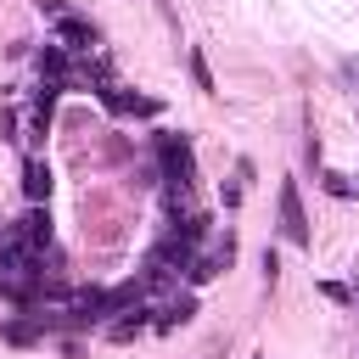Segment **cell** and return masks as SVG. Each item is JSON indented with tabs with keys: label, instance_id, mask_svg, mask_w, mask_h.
Masks as SVG:
<instances>
[{
	"label": "cell",
	"instance_id": "cell-1",
	"mask_svg": "<svg viewBox=\"0 0 359 359\" xmlns=\"http://www.w3.org/2000/svg\"><path fill=\"white\" fill-rule=\"evenodd\" d=\"M157 151H163V180L168 185H191L196 180V163H191V140L185 135H163Z\"/></svg>",
	"mask_w": 359,
	"mask_h": 359
},
{
	"label": "cell",
	"instance_id": "cell-2",
	"mask_svg": "<svg viewBox=\"0 0 359 359\" xmlns=\"http://www.w3.org/2000/svg\"><path fill=\"white\" fill-rule=\"evenodd\" d=\"M280 236H286L292 247H309V241H314V236H309V219H303L297 180H286V185H280Z\"/></svg>",
	"mask_w": 359,
	"mask_h": 359
},
{
	"label": "cell",
	"instance_id": "cell-3",
	"mask_svg": "<svg viewBox=\"0 0 359 359\" xmlns=\"http://www.w3.org/2000/svg\"><path fill=\"white\" fill-rule=\"evenodd\" d=\"M230 258H236V241L224 236V241H213V247H208L202 258H191V269H185V280H191V286H202V280H213V275H224V269H230Z\"/></svg>",
	"mask_w": 359,
	"mask_h": 359
},
{
	"label": "cell",
	"instance_id": "cell-4",
	"mask_svg": "<svg viewBox=\"0 0 359 359\" xmlns=\"http://www.w3.org/2000/svg\"><path fill=\"white\" fill-rule=\"evenodd\" d=\"M95 22H84V17H73V11H62L56 17V45H67V50H95Z\"/></svg>",
	"mask_w": 359,
	"mask_h": 359
},
{
	"label": "cell",
	"instance_id": "cell-5",
	"mask_svg": "<svg viewBox=\"0 0 359 359\" xmlns=\"http://www.w3.org/2000/svg\"><path fill=\"white\" fill-rule=\"evenodd\" d=\"M39 79H50V84H73V62H67V45H45L39 50Z\"/></svg>",
	"mask_w": 359,
	"mask_h": 359
},
{
	"label": "cell",
	"instance_id": "cell-6",
	"mask_svg": "<svg viewBox=\"0 0 359 359\" xmlns=\"http://www.w3.org/2000/svg\"><path fill=\"white\" fill-rule=\"evenodd\" d=\"M11 230H17L22 241H34V247H50V213H45V202H34V208H28Z\"/></svg>",
	"mask_w": 359,
	"mask_h": 359
},
{
	"label": "cell",
	"instance_id": "cell-7",
	"mask_svg": "<svg viewBox=\"0 0 359 359\" xmlns=\"http://www.w3.org/2000/svg\"><path fill=\"white\" fill-rule=\"evenodd\" d=\"M22 196H28V202H45V196H50V163H45V157H28V163H22Z\"/></svg>",
	"mask_w": 359,
	"mask_h": 359
},
{
	"label": "cell",
	"instance_id": "cell-8",
	"mask_svg": "<svg viewBox=\"0 0 359 359\" xmlns=\"http://www.w3.org/2000/svg\"><path fill=\"white\" fill-rule=\"evenodd\" d=\"M196 320V292H180V297H168V309L157 314V331H174V325H191Z\"/></svg>",
	"mask_w": 359,
	"mask_h": 359
},
{
	"label": "cell",
	"instance_id": "cell-9",
	"mask_svg": "<svg viewBox=\"0 0 359 359\" xmlns=\"http://www.w3.org/2000/svg\"><path fill=\"white\" fill-rule=\"evenodd\" d=\"M123 314H129V320L107 325V337H112V342H135V337L146 331V309H140V303H135V309H123Z\"/></svg>",
	"mask_w": 359,
	"mask_h": 359
},
{
	"label": "cell",
	"instance_id": "cell-10",
	"mask_svg": "<svg viewBox=\"0 0 359 359\" xmlns=\"http://www.w3.org/2000/svg\"><path fill=\"white\" fill-rule=\"evenodd\" d=\"M0 337H6V342H34V337H45V331H39V320H6Z\"/></svg>",
	"mask_w": 359,
	"mask_h": 359
},
{
	"label": "cell",
	"instance_id": "cell-11",
	"mask_svg": "<svg viewBox=\"0 0 359 359\" xmlns=\"http://www.w3.org/2000/svg\"><path fill=\"white\" fill-rule=\"evenodd\" d=\"M185 62H191V79H196V90H213V73H208V56H202L196 45H191V56H185Z\"/></svg>",
	"mask_w": 359,
	"mask_h": 359
},
{
	"label": "cell",
	"instance_id": "cell-12",
	"mask_svg": "<svg viewBox=\"0 0 359 359\" xmlns=\"http://www.w3.org/2000/svg\"><path fill=\"white\" fill-rule=\"evenodd\" d=\"M320 292H325V297H331V303H353V292H348V286H342V280H320Z\"/></svg>",
	"mask_w": 359,
	"mask_h": 359
},
{
	"label": "cell",
	"instance_id": "cell-13",
	"mask_svg": "<svg viewBox=\"0 0 359 359\" xmlns=\"http://www.w3.org/2000/svg\"><path fill=\"white\" fill-rule=\"evenodd\" d=\"M320 180H325V191H331V196H353V185H348L342 174H320Z\"/></svg>",
	"mask_w": 359,
	"mask_h": 359
},
{
	"label": "cell",
	"instance_id": "cell-14",
	"mask_svg": "<svg viewBox=\"0 0 359 359\" xmlns=\"http://www.w3.org/2000/svg\"><path fill=\"white\" fill-rule=\"evenodd\" d=\"M275 275H280V258H275V247H264V286H275Z\"/></svg>",
	"mask_w": 359,
	"mask_h": 359
},
{
	"label": "cell",
	"instance_id": "cell-15",
	"mask_svg": "<svg viewBox=\"0 0 359 359\" xmlns=\"http://www.w3.org/2000/svg\"><path fill=\"white\" fill-rule=\"evenodd\" d=\"M11 129H17V112H11V107H0V135H6V140H17Z\"/></svg>",
	"mask_w": 359,
	"mask_h": 359
},
{
	"label": "cell",
	"instance_id": "cell-16",
	"mask_svg": "<svg viewBox=\"0 0 359 359\" xmlns=\"http://www.w3.org/2000/svg\"><path fill=\"white\" fill-rule=\"evenodd\" d=\"M39 11H45V17H62L67 6H62V0H39Z\"/></svg>",
	"mask_w": 359,
	"mask_h": 359
},
{
	"label": "cell",
	"instance_id": "cell-17",
	"mask_svg": "<svg viewBox=\"0 0 359 359\" xmlns=\"http://www.w3.org/2000/svg\"><path fill=\"white\" fill-rule=\"evenodd\" d=\"M0 236H11V224H6V219H0Z\"/></svg>",
	"mask_w": 359,
	"mask_h": 359
}]
</instances>
